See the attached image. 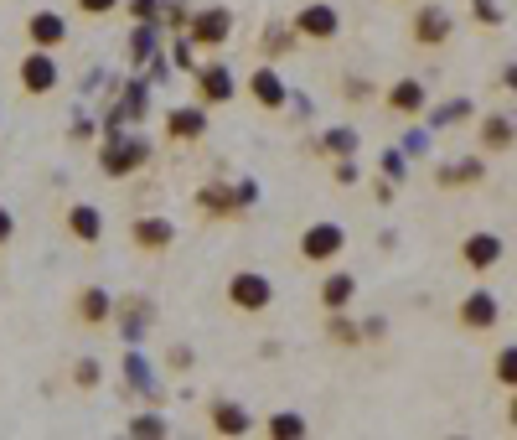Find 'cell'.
<instances>
[{
  "instance_id": "17",
  "label": "cell",
  "mask_w": 517,
  "mask_h": 440,
  "mask_svg": "<svg viewBox=\"0 0 517 440\" xmlns=\"http://www.w3.org/2000/svg\"><path fill=\"white\" fill-rule=\"evenodd\" d=\"M352 290H357L352 275H326V280H321V306H326V311H342V306L352 301Z\"/></svg>"
},
{
  "instance_id": "25",
  "label": "cell",
  "mask_w": 517,
  "mask_h": 440,
  "mask_svg": "<svg viewBox=\"0 0 517 440\" xmlns=\"http://www.w3.org/2000/svg\"><path fill=\"white\" fill-rule=\"evenodd\" d=\"M114 6H119V0H78V11H83V16H109Z\"/></svg>"
},
{
  "instance_id": "3",
  "label": "cell",
  "mask_w": 517,
  "mask_h": 440,
  "mask_svg": "<svg viewBox=\"0 0 517 440\" xmlns=\"http://www.w3.org/2000/svg\"><path fill=\"white\" fill-rule=\"evenodd\" d=\"M16 78H21V94H52V88H57V63L37 47V52H26V57H21Z\"/></svg>"
},
{
  "instance_id": "10",
  "label": "cell",
  "mask_w": 517,
  "mask_h": 440,
  "mask_svg": "<svg viewBox=\"0 0 517 440\" xmlns=\"http://www.w3.org/2000/svg\"><path fill=\"white\" fill-rule=\"evenodd\" d=\"M238 202H254V187H238V192H223V187H202V213L212 218H233Z\"/></svg>"
},
{
  "instance_id": "11",
  "label": "cell",
  "mask_w": 517,
  "mask_h": 440,
  "mask_svg": "<svg viewBox=\"0 0 517 440\" xmlns=\"http://www.w3.org/2000/svg\"><path fill=\"white\" fill-rule=\"evenodd\" d=\"M249 94H254V99H259L264 109H285V99H290V94H285V83H280V73H275V68H259V73L249 78Z\"/></svg>"
},
{
  "instance_id": "30",
  "label": "cell",
  "mask_w": 517,
  "mask_h": 440,
  "mask_svg": "<svg viewBox=\"0 0 517 440\" xmlns=\"http://www.w3.org/2000/svg\"><path fill=\"white\" fill-rule=\"evenodd\" d=\"M130 430H135V435H156V430H161V420H135Z\"/></svg>"
},
{
  "instance_id": "20",
  "label": "cell",
  "mask_w": 517,
  "mask_h": 440,
  "mask_svg": "<svg viewBox=\"0 0 517 440\" xmlns=\"http://www.w3.org/2000/svg\"><path fill=\"white\" fill-rule=\"evenodd\" d=\"M212 430H223V435H243V430H249V415H243L238 404H212Z\"/></svg>"
},
{
  "instance_id": "27",
  "label": "cell",
  "mask_w": 517,
  "mask_h": 440,
  "mask_svg": "<svg viewBox=\"0 0 517 440\" xmlns=\"http://www.w3.org/2000/svg\"><path fill=\"white\" fill-rule=\"evenodd\" d=\"M11 233H16V223H11V213H6V208H0V249L11 244Z\"/></svg>"
},
{
  "instance_id": "16",
  "label": "cell",
  "mask_w": 517,
  "mask_h": 440,
  "mask_svg": "<svg viewBox=\"0 0 517 440\" xmlns=\"http://www.w3.org/2000/svg\"><path fill=\"white\" fill-rule=\"evenodd\" d=\"M166 130H171V140H197L207 130V114L202 109H176L171 120H166Z\"/></svg>"
},
{
  "instance_id": "15",
  "label": "cell",
  "mask_w": 517,
  "mask_h": 440,
  "mask_svg": "<svg viewBox=\"0 0 517 440\" xmlns=\"http://www.w3.org/2000/svg\"><path fill=\"white\" fill-rule=\"evenodd\" d=\"M388 109H393V114H419V109H424V88H419L414 78L393 83V88H388Z\"/></svg>"
},
{
  "instance_id": "12",
  "label": "cell",
  "mask_w": 517,
  "mask_h": 440,
  "mask_svg": "<svg viewBox=\"0 0 517 440\" xmlns=\"http://www.w3.org/2000/svg\"><path fill=\"white\" fill-rule=\"evenodd\" d=\"M228 26H233L228 11H202V16L192 21V42H197V47H218V42L228 37Z\"/></svg>"
},
{
  "instance_id": "9",
  "label": "cell",
  "mask_w": 517,
  "mask_h": 440,
  "mask_svg": "<svg viewBox=\"0 0 517 440\" xmlns=\"http://www.w3.org/2000/svg\"><path fill=\"white\" fill-rule=\"evenodd\" d=\"M461 259L471 264V270H492V264L502 259V239L497 233H471V239L461 244Z\"/></svg>"
},
{
  "instance_id": "8",
  "label": "cell",
  "mask_w": 517,
  "mask_h": 440,
  "mask_svg": "<svg viewBox=\"0 0 517 440\" xmlns=\"http://www.w3.org/2000/svg\"><path fill=\"white\" fill-rule=\"evenodd\" d=\"M26 37H32L42 52H52V47H63L68 26H63V16H57V11H32V16H26Z\"/></svg>"
},
{
  "instance_id": "7",
  "label": "cell",
  "mask_w": 517,
  "mask_h": 440,
  "mask_svg": "<svg viewBox=\"0 0 517 440\" xmlns=\"http://www.w3.org/2000/svg\"><path fill=\"white\" fill-rule=\"evenodd\" d=\"M461 327L466 332H492L497 327V296L492 290H471L461 301Z\"/></svg>"
},
{
  "instance_id": "13",
  "label": "cell",
  "mask_w": 517,
  "mask_h": 440,
  "mask_svg": "<svg viewBox=\"0 0 517 440\" xmlns=\"http://www.w3.org/2000/svg\"><path fill=\"white\" fill-rule=\"evenodd\" d=\"M197 94H202V104H228V99H233V78H228V68H207V73L197 78Z\"/></svg>"
},
{
  "instance_id": "23",
  "label": "cell",
  "mask_w": 517,
  "mask_h": 440,
  "mask_svg": "<svg viewBox=\"0 0 517 440\" xmlns=\"http://www.w3.org/2000/svg\"><path fill=\"white\" fill-rule=\"evenodd\" d=\"M290 37H295V32H290V26H269V37H264V57H280L285 47H295Z\"/></svg>"
},
{
  "instance_id": "6",
  "label": "cell",
  "mask_w": 517,
  "mask_h": 440,
  "mask_svg": "<svg viewBox=\"0 0 517 440\" xmlns=\"http://www.w3.org/2000/svg\"><path fill=\"white\" fill-rule=\"evenodd\" d=\"M414 42L419 47H445L450 42V11L445 6H419L414 11Z\"/></svg>"
},
{
  "instance_id": "4",
  "label": "cell",
  "mask_w": 517,
  "mask_h": 440,
  "mask_svg": "<svg viewBox=\"0 0 517 440\" xmlns=\"http://www.w3.org/2000/svg\"><path fill=\"white\" fill-rule=\"evenodd\" d=\"M337 26H342V21H337V11L316 0V6H306V11L295 16L290 32H295V37H306V42H331V37H337Z\"/></svg>"
},
{
  "instance_id": "26",
  "label": "cell",
  "mask_w": 517,
  "mask_h": 440,
  "mask_svg": "<svg viewBox=\"0 0 517 440\" xmlns=\"http://www.w3.org/2000/svg\"><path fill=\"white\" fill-rule=\"evenodd\" d=\"M269 430H275V435H300V430H306V420H295V415H280V420L269 425Z\"/></svg>"
},
{
  "instance_id": "18",
  "label": "cell",
  "mask_w": 517,
  "mask_h": 440,
  "mask_svg": "<svg viewBox=\"0 0 517 440\" xmlns=\"http://www.w3.org/2000/svg\"><path fill=\"white\" fill-rule=\"evenodd\" d=\"M78 316L88 321V327H104V316H109V296L99 285H88L83 296H78Z\"/></svg>"
},
{
  "instance_id": "5",
  "label": "cell",
  "mask_w": 517,
  "mask_h": 440,
  "mask_svg": "<svg viewBox=\"0 0 517 440\" xmlns=\"http://www.w3.org/2000/svg\"><path fill=\"white\" fill-rule=\"evenodd\" d=\"M171 239H176V228H171L166 218H135V223H130V244H135L140 254H166Z\"/></svg>"
},
{
  "instance_id": "22",
  "label": "cell",
  "mask_w": 517,
  "mask_h": 440,
  "mask_svg": "<svg viewBox=\"0 0 517 440\" xmlns=\"http://www.w3.org/2000/svg\"><path fill=\"white\" fill-rule=\"evenodd\" d=\"M140 156H145L140 145H130V151H109V156H104V171H109V176H125L130 161H140Z\"/></svg>"
},
{
  "instance_id": "1",
  "label": "cell",
  "mask_w": 517,
  "mask_h": 440,
  "mask_svg": "<svg viewBox=\"0 0 517 440\" xmlns=\"http://www.w3.org/2000/svg\"><path fill=\"white\" fill-rule=\"evenodd\" d=\"M347 249V233L337 223H311L306 233H300V259L306 264H331Z\"/></svg>"
},
{
  "instance_id": "28",
  "label": "cell",
  "mask_w": 517,
  "mask_h": 440,
  "mask_svg": "<svg viewBox=\"0 0 517 440\" xmlns=\"http://www.w3.org/2000/svg\"><path fill=\"white\" fill-rule=\"evenodd\" d=\"M78 384H99V368L94 363H78Z\"/></svg>"
},
{
  "instance_id": "21",
  "label": "cell",
  "mask_w": 517,
  "mask_h": 440,
  "mask_svg": "<svg viewBox=\"0 0 517 440\" xmlns=\"http://www.w3.org/2000/svg\"><path fill=\"white\" fill-rule=\"evenodd\" d=\"M440 182H445V187H466V182H481V166H476V161H455V166H445V171H440Z\"/></svg>"
},
{
  "instance_id": "19",
  "label": "cell",
  "mask_w": 517,
  "mask_h": 440,
  "mask_svg": "<svg viewBox=\"0 0 517 440\" xmlns=\"http://www.w3.org/2000/svg\"><path fill=\"white\" fill-rule=\"evenodd\" d=\"M481 145L486 151H512V120L507 114H492V120L481 125Z\"/></svg>"
},
{
  "instance_id": "31",
  "label": "cell",
  "mask_w": 517,
  "mask_h": 440,
  "mask_svg": "<svg viewBox=\"0 0 517 440\" xmlns=\"http://www.w3.org/2000/svg\"><path fill=\"white\" fill-rule=\"evenodd\" d=\"M135 16H156V0H135Z\"/></svg>"
},
{
  "instance_id": "24",
  "label": "cell",
  "mask_w": 517,
  "mask_h": 440,
  "mask_svg": "<svg viewBox=\"0 0 517 440\" xmlns=\"http://www.w3.org/2000/svg\"><path fill=\"white\" fill-rule=\"evenodd\" d=\"M331 337H337V342H347V347H352V342H357L362 332L352 327V321H342V316H331Z\"/></svg>"
},
{
  "instance_id": "29",
  "label": "cell",
  "mask_w": 517,
  "mask_h": 440,
  "mask_svg": "<svg viewBox=\"0 0 517 440\" xmlns=\"http://www.w3.org/2000/svg\"><path fill=\"white\" fill-rule=\"evenodd\" d=\"M476 16H481L486 26H492V21H497V11H492V0H476Z\"/></svg>"
},
{
  "instance_id": "14",
  "label": "cell",
  "mask_w": 517,
  "mask_h": 440,
  "mask_svg": "<svg viewBox=\"0 0 517 440\" xmlns=\"http://www.w3.org/2000/svg\"><path fill=\"white\" fill-rule=\"evenodd\" d=\"M68 233L73 239H83V244H99V233H104V223H99V208H68Z\"/></svg>"
},
{
  "instance_id": "2",
  "label": "cell",
  "mask_w": 517,
  "mask_h": 440,
  "mask_svg": "<svg viewBox=\"0 0 517 440\" xmlns=\"http://www.w3.org/2000/svg\"><path fill=\"white\" fill-rule=\"evenodd\" d=\"M228 301H233L238 311H264L269 301H275V290H269V280H264V275L238 270V275L228 280Z\"/></svg>"
}]
</instances>
